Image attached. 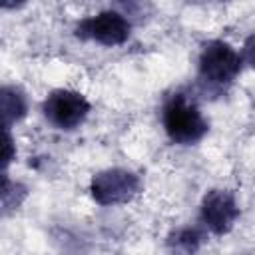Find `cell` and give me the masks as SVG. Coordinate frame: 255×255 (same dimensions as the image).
Segmentation results:
<instances>
[{"label": "cell", "mask_w": 255, "mask_h": 255, "mask_svg": "<svg viewBox=\"0 0 255 255\" xmlns=\"http://www.w3.org/2000/svg\"><path fill=\"white\" fill-rule=\"evenodd\" d=\"M161 126L165 135L177 145H193L209 131V122L201 114L195 98L185 92H173L163 100Z\"/></svg>", "instance_id": "cell-1"}, {"label": "cell", "mask_w": 255, "mask_h": 255, "mask_svg": "<svg viewBox=\"0 0 255 255\" xmlns=\"http://www.w3.org/2000/svg\"><path fill=\"white\" fill-rule=\"evenodd\" d=\"M243 68L241 54L223 40L203 44L197 60V82L203 94H221L229 88Z\"/></svg>", "instance_id": "cell-2"}, {"label": "cell", "mask_w": 255, "mask_h": 255, "mask_svg": "<svg viewBox=\"0 0 255 255\" xmlns=\"http://www.w3.org/2000/svg\"><path fill=\"white\" fill-rule=\"evenodd\" d=\"M141 189V179L137 173L124 167H108L92 175L90 195L98 205H124L131 201Z\"/></svg>", "instance_id": "cell-3"}, {"label": "cell", "mask_w": 255, "mask_h": 255, "mask_svg": "<svg viewBox=\"0 0 255 255\" xmlns=\"http://www.w3.org/2000/svg\"><path fill=\"white\" fill-rule=\"evenodd\" d=\"M92 104L84 94L68 88L52 90L42 102V114L54 128L62 131L78 129L90 116Z\"/></svg>", "instance_id": "cell-4"}, {"label": "cell", "mask_w": 255, "mask_h": 255, "mask_svg": "<svg viewBox=\"0 0 255 255\" xmlns=\"http://www.w3.org/2000/svg\"><path fill=\"white\" fill-rule=\"evenodd\" d=\"M131 34L129 20L116 12V10H104L98 14H92L84 20H80L74 28V36L84 42H96L106 48L122 46L128 42Z\"/></svg>", "instance_id": "cell-5"}, {"label": "cell", "mask_w": 255, "mask_h": 255, "mask_svg": "<svg viewBox=\"0 0 255 255\" xmlns=\"http://www.w3.org/2000/svg\"><path fill=\"white\" fill-rule=\"evenodd\" d=\"M239 215H241L239 203H237L233 191H229V189H221V187L209 189L201 199L199 221L209 233H213L217 237L227 235L235 227Z\"/></svg>", "instance_id": "cell-6"}, {"label": "cell", "mask_w": 255, "mask_h": 255, "mask_svg": "<svg viewBox=\"0 0 255 255\" xmlns=\"http://www.w3.org/2000/svg\"><path fill=\"white\" fill-rule=\"evenodd\" d=\"M0 108H2V126H4V129H10L18 122H22L28 114L26 94L18 86H2Z\"/></svg>", "instance_id": "cell-7"}, {"label": "cell", "mask_w": 255, "mask_h": 255, "mask_svg": "<svg viewBox=\"0 0 255 255\" xmlns=\"http://www.w3.org/2000/svg\"><path fill=\"white\" fill-rule=\"evenodd\" d=\"M203 243V233L201 229L197 227H191V225H183V227H177L173 229L167 239H165V245L167 249L171 251H181V253H195Z\"/></svg>", "instance_id": "cell-8"}, {"label": "cell", "mask_w": 255, "mask_h": 255, "mask_svg": "<svg viewBox=\"0 0 255 255\" xmlns=\"http://www.w3.org/2000/svg\"><path fill=\"white\" fill-rule=\"evenodd\" d=\"M26 195H28V189L22 183L12 181L8 177V173L4 171L2 173V207H4V213H8L10 209H18Z\"/></svg>", "instance_id": "cell-9"}, {"label": "cell", "mask_w": 255, "mask_h": 255, "mask_svg": "<svg viewBox=\"0 0 255 255\" xmlns=\"http://www.w3.org/2000/svg\"><path fill=\"white\" fill-rule=\"evenodd\" d=\"M16 157V143L14 137L10 133V129H4V155H2V167L6 171V167L12 163V159Z\"/></svg>", "instance_id": "cell-10"}, {"label": "cell", "mask_w": 255, "mask_h": 255, "mask_svg": "<svg viewBox=\"0 0 255 255\" xmlns=\"http://www.w3.org/2000/svg\"><path fill=\"white\" fill-rule=\"evenodd\" d=\"M241 58H243L245 64H249L255 70V32L245 38L243 48H241Z\"/></svg>", "instance_id": "cell-11"}, {"label": "cell", "mask_w": 255, "mask_h": 255, "mask_svg": "<svg viewBox=\"0 0 255 255\" xmlns=\"http://www.w3.org/2000/svg\"><path fill=\"white\" fill-rule=\"evenodd\" d=\"M0 4L4 10H16V8H22L26 0H0Z\"/></svg>", "instance_id": "cell-12"}, {"label": "cell", "mask_w": 255, "mask_h": 255, "mask_svg": "<svg viewBox=\"0 0 255 255\" xmlns=\"http://www.w3.org/2000/svg\"><path fill=\"white\" fill-rule=\"evenodd\" d=\"M193 4H219V2H227V0H189Z\"/></svg>", "instance_id": "cell-13"}]
</instances>
